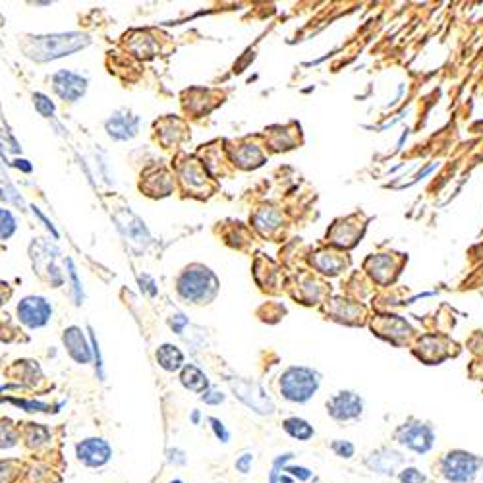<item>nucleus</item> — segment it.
Listing matches in <instances>:
<instances>
[{
    "instance_id": "obj_24",
    "label": "nucleus",
    "mask_w": 483,
    "mask_h": 483,
    "mask_svg": "<svg viewBox=\"0 0 483 483\" xmlns=\"http://www.w3.org/2000/svg\"><path fill=\"white\" fill-rule=\"evenodd\" d=\"M90 337H91V348H93V358H95V366H97V373L99 377H101V381H103V362H101V352H99V344H97V339H95V334H93V331L90 329Z\"/></svg>"
},
{
    "instance_id": "obj_28",
    "label": "nucleus",
    "mask_w": 483,
    "mask_h": 483,
    "mask_svg": "<svg viewBox=\"0 0 483 483\" xmlns=\"http://www.w3.org/2000/svg\"><path fill=\"white\" fill-rule=\"evenodd\" d=\"M169 483H184L182 480H172V482H169Z\"/></svg>"
},
{
    "instance_id": "obj_21",
    "label": "nucleus",
    "mask_w": 483,
    "mask_h": 483,
    "mask_svg": "<svg viewBox=\"0 0 483 483\" xmlns=\"http://www.w3.org/2000/svg\"><path fill=\"white\" fill-rule=\"evenodd\" d=\"M209 423H211V430L215 433V437L221 441V443H228L230 441V431L224 427V423L217 418H209Z\"/></svg>"
},
{
    "instance_id": "obj_19",
    "label": "nucleus",
    "mask_w": 483,
    "mask_h": 483,
    "mask_svg": "<svg viewBox=\"0 0 483 483\" xmlns=\"http://www.w3.org/2000/svg\"><path fill=\"white\" fill-rule=\"evenodd\" d=\"M16 230V219L10 211L0 209V238H10Z\"/></svg>"
},
{
    "instance_id": "obj_8",
    "label": "nucleus",
    "mask_w": 483,
    "mask_h": 483,
    "mask_svg": "<svg viewBox=\"0 0 483 483\" xmlns=\"http://www.w3.org/2000/svg\"><path fill=\"white\" fill-rule=\"evenodd\" d=\"M76 457L87 468H103L112 458V447L105 439L87 437L76 445Z\"/></svg>"
},
{
    "instance_id": "obj_3",
    "label": "nucleus",
    "mask_w": 483,
    "mask_h": 483,
    "mask_svg": "<svg viewBox=\"0 0 483 483\" xmlns=\"http://www.w3.org/2000/svg\"><path fill=\"white\" fill-rule=\"evenodd\" d=\"M31 43H33V49L27 51L29 56L37 62H46V60H54L60 56H68L87 46L90 39L81 33H58V35L35 37Z\"/></svg>"
},
{
    "instance_id": "obj_1",
    "label": "nucleus",
    "mask_w": 483,
    "mask_h": 483,
    "mask_svg": "<svg viewBox=\"0 0 483 483\" xmlns=\"http://www.w3.org/2000/svg\"><path fill=\"white\" fill-rule=\"evenodd\" d=\"M321 375L304 366H292L280 375V394L292 404L310 402L319 391Z\"/></svg>"
},
{
    "instance_id": "obj_22",
    "label": "nucleus",
    "mask_w": 483,
    "mask_h": 483,
    "mask_svg": "<svg viewBox=\"0 0 483 483\" xmlns=\"http://www.w3.org/2000/svg\"><path fill=\"white\" fill-rule=\"evenodd\" d=\"M251 466H253V455H251V452H244V455H240V457L236 458V462H234L236 472H240L242 475L250 474Z\"/></svg>"
},
{
    "instance_id": "obj_10",
    "label": "nucleus",
    "mask_w": 483,
    "mask_h": 483,
    "mask_svg": "<svg viewBox=\"0 0 483 483\" xmlns=\"http://www.w3.org/2000/svg\"><path fill=\"white\" fill-rule=\"evenodd\" d=\"M53 83L58 97L70 101V103L83 97V93L87 90V80L81 78L80 74L68 72V70H60L58 74H54Z\"/></svg>"
},
{
    "instance_id": "obj_15",
    "label": "nucleus",
    "mask_w": 483,
    "mask_h": 483,
    "mask_svg": "<svg viewBox=\"0 0 483 483\" xmlns=\"http://www.w3.org/2000/svg\"><path fill=\"white\" fill-rule=\"evenodd\" d=\"M157 362L161 364L162 369L176 371L184 364V354L176 346H172V344H162L161 348L157 350Z\"/></svg>"
},
{
    "instance_id": "obj_25",
    "label": "nucleus",
    "mask_w": 483,
    "mask_h": 483,
    "mask_svg": "<svg viewBox=\"0 0 483 483\" xmlns=\"http://www.w3.org/2000/svg\"><path fill=\"white\" fill-rule=\"evenodd\" d=\"M68 267H70V277H72V282H74L76 304H81V298H83V294H81V285H80V280H78V273H76V269H74L72 261H68Z\"/></svg>"
},
{
    "instance_id": "obj_23",
    "label": "nucleus",
    "mask_w": 483,
    "mask_h": 483,
    "mask_svg": "<svg viewBox=\"0 0 483 483\" xmlns=\"http://www.w3.org/2000/svg\"><path fill=\"white\" fill-rule=\"evenodd\" d=\"M224 396L221 391H215V389H209V391H205V393L201 394V400L205 404H211V406H217V404L224 402Z\"/></svg>"
},
{
    "instance_id": "obj_14",
    "label": "nucleus",
    "mask_w": 483,
    "mask_h": 483,
    "mask_svg": "<svg viewBox=\"0 0 483 483\" xmlns=\"http://www.w3.org/2000/svg\"><path fill=\"white\" fill-rule=\"evenodd\" d=\"M180 381H182V385L189 389V391H194V393H205V391H209V379L196 366L184 367V371L180 375Z\"/></svg>"
},
{
    "instance_id": "obj_4",
    "label": "nucleus",
    "mask_w": 483,
    "mask_h": 483,
    "mask_svg": "<svg viewBox=\"0 0 483 483\" xmlns=\"http://www.w3.org/2000/svg\"><path fill=\"white\" fill-rule=\"evenodd\" d=\"M396 445H400L406 450H410L414 455H427L435 447V427L431 425L430 421H421L418 418H408V420L400 423L393 433Z\"/></svg>"
},
{
    "instance_id": "obj_18",
    "label": "nucleus",
    "mask_w": 483,
    "mask_h": 483,
    "mask_svg": "<svg viewBox=\"0 0 483 483\" xmlns=\"http://www.w3.org/2000/svg\"><path fill=\"white\" fill-rule=\"evenodd\" d=\"M33 105H35L37 112H39L41 117H54V103L46 97V95H43V93H35V95H33Z\"/></svg>"
},
{
    "instance_id": "obj_6",
    "label": "nucleus",
    "mask_w": 483,
    "mask_h": 483,
    "mask_svg": "<svg viewBox=\"0 0 483 483\" xmlns=\"http://www.w3.org/2000/svg\"><path fill=\"white\" fill-rule=\"evenodd\" d=\"M364 398L354 391H339L327 400V414L339 423L356 421L364 416Z\"/></svg>"
},
{
    "instance_id": "obj_7",
    "label": "nucleus",
    "mask_w": 483,
    "mask_h": 483,
    "mask_svg": "<svg viewBox=\"0 0 483 483\" xmlns=\"http://www.w3.org/2000/svg\"><path fill=\"white\" fill-rule=\"evenodd\" d=\"M364 466L369 472L385 477H396L406 466V457L393 447H379L364 458Z\"/></svg>"
},
{
    "instance_id": "obj_12",
    "label": "nucleus",
    "mask_w": 483,
    "mask_h": 483,
    "mask_svg": "<svg viewBox=\"0 0 483 483\" xmlns=\"http://www.w3.org/2000/svg\"><path fill=\"white\" fill-rule=\"evenodd\" d=\"M64 344L68 348V354L72 356L78 364H87L93 356V350H90L87 342L83 339V334L78 327H70L64 332Z\"/></svg>"
},
{
    "instance_id": "obj_5",
    "label": "nucleus",
    "mask_w": 483,
    "mask_h": 483,
    "mask_svg": "<svg viewBox=\"0 0 483 483\" xmlns=\"http://www.w3.org/2000/svg\"><path fill=\"white\" fill-rule=\"evenodd\" d=\"M178 292L188 302H205L211 300L217 292L215 275L203 267H192L184 271L178 280Z\"/></svg>"
},
{
    "instance_id": "obj_11",
    "label": "nucleus",
    "mask_w": 483,
    "mask_h": 483,
    "mask_svg": "<svg viewBox=\"0 0 483 483\" xmlns=\"http://www.w3.org/2000/svg\"><path fill=\"white\" fill-rule=\"evenodd\" d=\"M137 126H139V118L124 110V112H117L115 117L108 118L107 132L112 139L126 142V139H132L137 134Z\"/></svg>"
},
{
    "instance_id": "obj_16",
    "label": "nucleus",
    "mask_w": 483,
    "mask_h": 483,
    "mask_svg": "<svg viewBox=\"0 0 483 483\" xmlns=\"http://www.w3.org/2000/svg\"><path fill=\"white\" fill-rule=\"evenodd\" d=\"M396 480L400 483H430V477L416 466H404L396 475Z\"/></svg>"
},
{
    "instance_id": "obj_9",
    "label": "nucleus",
    "mask_w": 483,
    "mask_h": 483,
    "mask_svg": "<svg viewBox=\"0 0 483 483\" xmlns=\"http://www.w3.org/2000/svg\"><path fill=\"white\" fill-rule=\"evenodd\" d=\"M18 315L22 323H26L29 329H39V327H45L51 319L53 305L41 296H29L26 300H22V304L18 305Z\"/></svg>"
},
{
    "instance_id": "obj_26",
    "label": "nucleus",
    "mask_w": 483,
    "mask_h": 483,
    "mask_svg": "<svg viewBox=\"0 0 483 483\" xmlns=\"http://www.w3.org/2000/svg\"><path fill=\"white\" fill-rule=\"evenodd\" d=\"M167 455H169V458H167V460H169L170 464H174V466L186 464V455H184L182 450H178V448H170Z\"/></svg>"
},
{
    "instance_id": "obj_2",
    "label": "nucleus",
    "mask_w": 483,
    "mask_h": 483,
    "mask_svg": "<svg viewBox=\"0 0 483 483\" xmlns=\"http://www.w3.org/2000/svg\"><path fill=\"white\" fill-rule=\"evenodd\" d=\"M483 468V457L462 448L448 450L439 458V475L447 483H474Z\"/></svg>"
},
{
    "instance_id": "obj_17",
    "label": "nucleus",
    "mask_w": 483,
    "mask_h": 483,
    "mask_svg": "<svg viewBox=\"0 0 483 483\" xmlns=\"http://www.w3.org/2000/svg\"><path fill=\"white\" fill-rule=\"evenodd\" d=\"M331 450L339 458L352 460L354 455H356V445L352 441H346V439H334L331 443Z\"/></svg>"
},
{
    "instance_id": "obj_13",
    "label": "nucleus",
    "mask_w": 483,
    "mask_h": 483,
    "mask_svg": "<svg viewBox=\"0 0 483 483\" xmlns=\"http://www.w3.org/2000/svg\"><path fill=\"white\" fill-rule=\"evenodd\" d=\"M282 430L287 431L292 439L304 441V443L310 441V439H314L315 435L314 425L307 420H304V418H298V416H292V418H287V420L282 421Z\"/></svg>"
},
{
    "instance_id": "obj_20",
    "label": "nucleus",
    "mask_w": 483,
    "mask_h": 483,
    "mask_svg": "<svg viewBox=\"0 0 483 483\" xmlns=\"http://www.w3.org/2000/svg\"><path fill=\"white\" fill-rule=\"evenodd\" d=\"M282 472H287L290 477H294L298 482H307V480L314 477V472L304 468V466H282Z\"/></svg>"
},
{
    "instance_id": "obj_27",
    "label": "nucleus",
    "mask_w": 483,
    "mask_h": 483,
    "mask_svg": "<svg viewBox=\"0 0 483 483\" xmlns=\"http://www.w3.org/2000/svg\"><path fill=\"white\" fill-rule=\"evenodd\" d=\"M199 420H201V414H199V410L192 412V421H194V423L197 425V423H199Z\"/></svg>"
}]
</instances>
